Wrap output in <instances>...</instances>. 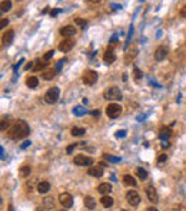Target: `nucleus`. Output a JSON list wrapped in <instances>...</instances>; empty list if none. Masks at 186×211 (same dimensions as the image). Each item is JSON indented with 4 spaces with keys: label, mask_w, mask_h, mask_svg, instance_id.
Masks as SVG:
<instances>
[{
    "label": "nucleus",
    "mask_w": 186,
    "mask_h": 211,
    "mask_svg": "<svg viewBox=\"0 0 186 211\" xmlns=\"http://www.w3.org/2000/svg\"><path fill=\"white\" fill-rule=\"evenodd\" d=\"M29 125H27L26 121H23V119H17L16 122L13 124V125L10 126V129L7 131V136L10 138V140H23V138H26L27 135H29Z\"/></svg>",
    "instance_id": "nucleus-1"
},
{
    "label": "nucleus",
    "mask_w": 186,
    "mask_h": 211,
    "mask_svg": "<svg viewBox=\"0 0 186 211\" xmlns=\"http://www.w3.org/2000/svg\"><path fill=\"white\" fill-rule=\"evenodd\" d=\"M103 98L108 101H119V99H122V92L118 86H110L103 92Z\"/></svg>",
    "instance_id": "nucleus-2"
},
{
    "label": "nucleus",
    "mask_w": 186,
    "mask_h": 211,
    "mask_svg": "<svg viewBox=\"0 0 186 211\" xmlns=\"http://www.w3.org/2000/svg\"><path fill=\"white\" fill-rule=\"evenodd\" d=\"M59 98H60V91H59V88H56V86L50 88L48 92L44 93V101L48 103H56L59 101Z\"/></svg>",
    "instance_id": "nucleus-3"
},
{
    "label": "nucleus",
    "mask_w": 186,
    "mask_h": 211,
    "mask_svg": "<svg viewBox=\"0 0 186 211\" xmlns=\"http://www.w3.org/2000/svg\"><path fill=\"white\" fill-rule=\"evenodd\" d=\"M83 83L88 86H92L95 85L96 81H98V72L92 71V69H88V71H85V73H83Z\"/></svg>",
    "instance_id": "nucleus-4"
},
{
    "label": "nucleus",
    "mask_w": 186,
    "mask_h": 211,
    "mask_svg": "<svg viewBox=\"0 0 186 211\" xmlns=\"http://www.w3.org/2000/svg\"><path fill=\"white\" fill-rule=\"evenodd\" d=\"M120 113H122V106L119 103H109L106 106V115L109 118H118L120 116Z\"/></svg>",
    "instance_id": "nucleus-5"
},
{
    "label": "nucleus",
    "mask_w": 186,
    "mask_h": 211,
    "mask_svg": "<svg viewBox=\"0 0 186 211\" xmlns=\"http://www.w3.org/2000/svg\"><path fill=\"white\" fill-rule=\"evenodd\" d=\"M59 203L63 205V208H70L73 205V198L69 193H62L59 195Z\"/></svg>",
    "instance_id": "nucleus-6"
},
{
    "label": "nucleus",
    "mask_w": 186,
    "mask_h": 211,
    "mask_svg": "<svg viewBox=\"0 0 186 211\" xmlns=\"http://www.w3.org/2000/svg\"><path fill=\"white\" fill-rule=\"evenodd\" d=\"M126 201H128L130 205L135 207V205H138L139 203H140V197H139V194L135 190H130V191L126 193Z\"/></svg>",
    "instance_id": "nucleus-7"
},
{
    "label": "nucleus",
    "mask_w": 186,
    "mask_h": 211,
    "mask_svg": "<svg viewBox=\"0 0 186 211\" xmlns=\"http://www.w3.org/2000/svg\"><path fill=\"white\" fill-rule=\"evenodd\" d=\"M73 162L76 164V165H83V167H86V165H92V164H93V158L86 157V155H76V157L73 158Z\"/></svg>",
    "instance_id": "nucleus-8"
},
{
    "label": "nucleus",
    "mask_w": 186,
    "mask_h": 211,
    "mask_svg": "<svg viewBox=\"0 0 186 211\" xmlns=\"http://www.w3.org/2000/svg\"><path fill=\"white\" fill-rule=\"evenodd\" d=\"M60 34L63 36V38L66 39H70L73 38L74 34H76V27L72 26V24H68V26H64L60 29Z\"/></svg>",
    "instance_id": "nucleus-9"
},
{
    "label": "nucleus",
    "mask_w": 186,
    "mask_h": 211,
    "mask_svg": "<svg viewBox=\"0 0 186 211\" xmlns=\"http://www.w3.org/2000/svg\"><path fill=\"white\" fill-rule=\"evenodd\" d=\"M103 61H105V63H108V65H110V63H113V62L116 61V55H115V50H113V48H108L105 52V55H103Z\"/></svg>",
    "instance_id": "nucleus-10"
},
{
    "label": "nucleus",
    "mask_w": 186,
    "mask_h": 211,
    "mask_svg": "<svg viewBox=\"0 0 186 211\" xmlns=\"http://www.w3.org/2000/svg\"><path fill=\"white\" fill-rule=\"evenodd\" d=\"M168 56V48L166 46H159V48L155 50V61L160 62Z\"/></svg>",
    "instance_id": "nucleus-11"
},
{
    "label": "nucleus",
    "mask_w": 186,
    "mask_h": 211,
    "mask_svg": "<svg viewBox=\"0 0 186 211\" xmlns=\"http://www.w3.org/2000/svg\"><path fill=\"white\" fill-rule=\"evenodd\" d=\"M146 195H148L149 201H152V203H155V204L159 201V195H158L156 190L152 187V185H149V187L146 188Z\"/></svg>",
    "instance_id": "nucleus-12"
},
{
    "label": "nucleus",
    "mask_w": 186,
    "mask_h": 211,
    "mask_svg": "<svg viewBox=\"0 0 186 211\" xmlns=\"http://www.w3.org/2000/svg\"><path fill=\"white\" fill-rule=\"evenodd\" d=\"M14 38V32L13 30H6L3 33V36H2V43H3V46H9V45L12 43V40H13Z\"/></svg>",
    "instance_id": "nucleus-13"
},
{
    "label": "nucleus",
    "mask_w": 186,
    "mask_h": 211,
    "mask_svg": "<svg viewBox=\"0 0 186 211\" xmlns=\"http://www.w3.org/2000/svg\"><path fill=\"white\" fill-rule=\"evenodd\" d=\"M73 46H74V40L66 39V40L60 42V45H59V50H60V52H69Z\"/></svg>",
    "instance_id": "nucleus-14"
},
{
    "label": "nucleus",
    "mask_w": 186,
    "mask_h": 211,
    "mask_svg": "<svg viewBox=\"0 0 186 211\" xmlns=\"http://www.w3.org/2000/svg\"><path fill=\"white\" fill-rule=\"evenodd\" d=\"M37 193H40V194H46L49 190H50V182L49 181H40L39 184H37Z\"/></svg>",
    "instance_id": "nucleus-15"
},
{
    "label": "nucleus",
    "mask_w": 186,
    "mask_h": 211,
    "mask_svg": "<svg viewBox=\"0 0 186 211\" xmlns=\"http://www.w3.org/2000/svg\"><path fill=\"white\" fill-rule=\"evenodd\" d=\"M88 174H89V175H92V177L99 178V177L103 175V168H102V167H90L88 170Z\"/></svg>",
    "instance_id": "nucleus-16"
},
{
    "label": "nucleus",
    "mask_w": 186,
    "mask_h": 211,
    "mask_svg": "<svg viewBox=\"0 0 186 211\" xmlns=\"http://www.w3.org/2000/svg\"><path fill=\"white\" fill-rule=\"evenodd\" d=\"M98 191L103 195H109V193L112 191V185L109 184V182H102V184L98 187Z\"/></svg>",
    "instance_id": "nucleus-17"
},
{
    "label": "nucleus",
    "mask_w": 186,
    "mask_h": 211,
    "mask_svg": "<svg viewBox=\"0 0 186 211\" xmlns=\"http://www.w3.org/2000/svg\"><path fill=\"white\" fill-rule=\"evenodd\" d=\"M85 207L88 208V210H95V207H96V201H95V198L90 197V195L85 197Z\"/></svg>",
    "instance_id": "nucleus-18"
},
{
    "label": "nucleus",
    "mask_w": 186,
    "mask_h": 211,
    "mask_svg": "<svg viewBox=\"0 0 186 211\" xmlns=\"http://www.w3.org/2000/svg\"><path fill=\"white\" fill-rule=\"evenodd\" d=\"M123 184L125 185H129V187H136V180L132 177V175H129V174H126V175H123Z\"/></svg>",
    "instance_id": "nucleus-19"
},
{
    "label": "nucleus",
    "mask_w": 186,
    "mask_h": 211,
    "mask_svg": "<svg viewBox=\"0 0 186 211\" xmlns=\"http://www.w3.org/2000/svg\"><path fill=\"white\" fill-rule=\"evenodd\" d=\"M26 85L30 89L37 88V85H39V79H37L36 76H29V78L26 79Z\"/></svg>",
    "instance_id": "nucleus-20"
},
{
    "label": "nucleus",
    "mask_w": 186,
    "mask_h": 211,
    "mask_svg": "<svg viewBox=\"0 0 186 211\" xmlns=\"http://www.w3.org/2000/svg\"><path fill=\"white\" fill-rule=\"evenodd\" d=\"M100 203H102V205H103V207L109 208V207H112V205H113V198H112L110 195H103V197L100 198Z\"/></svg>",
    "instance_id": "nucleus-21"
},
{
    "label": "nucleus",
    "mask_w": 186,
    "mask_h": 211,
    "mask_svg": "<svg viewBox=\"0 0 186 211\" xmlns=\"http://www.w3.org/2000/svg\"><path fill=\"white\" fill-rule=\"evenodd\" d=\"M36 65H34V68H33V71L34 72H37V71H42L43 68H46L48 66V62L44 61V59H37L36 62H34Z\"/></svg>",
    "instance_id": "nucleus-22"
},
{
    "label": "nucleus",
    "mask_w": 186,
    "mask_h": 211,
    "mask_svg": "<svg viewBox=\"0 0 186 211\" xmlns=\"http://www.w3.org/2000/svg\"><path fill=\"white\" fill-rule=\"evenodd\" d=\"M30 171H32L30 165H23V167L20 168V171H19V175H20L22 178H27L30 175Z\"/></svg>",
    "instance_id": "nucleus-23"
},
{
    "label": "nucleus",
    "mask_w": 186,
    "mask_h": 211,
    "mask_svg": "<svg viewBox=\"0 0 186 211\" xmlns=\"http://www.w3.org/2000/svg\"><path fill=\"white\" fill-rule=\"evenodd\" d=\"M43 207L46 208V210H52V208L54 207V200L52 197H46L43 200Z\"/></svg>",
    "instance_id": "nucleus-24"
},
{
    "label": "nucleus",
    "mask_w": 186,
    "mask_h": 211,
    "mask_svg": "<svg viewBox=\"0 0 186 211\" xmlns=\"http://www.w3.org/2000/svg\"><path fill=\"white\" fill-rule=\"evenodd\" d=\"M56 69H49V71H46V72H43V79H46V81H50V79H53L54 76H56Z\"/></svg>",
    "instance_id": "nucleus-25"
},
{
    "label": "nucleus",
    "mask_w": 186,
    "mask_h": 211,
    "mask_svg": "<svg viewBox=\"0 0 186 211\" xmlns=\"http://www.w3.org/2000/svg\"><path fill=\"white\" fill-rule=\"evenodd\" d=\"M73 113H74V115H76V116H83V115H85V113H88V111H86V109L83 108V106H82V105H78V106H76V108L73 109Z\"/></svg>",
    "instance_id": "nucleus-26"
},
{
    "label": "nucleus",
    "mask_w": 186,
    "mask_h": 211,
    "mask_svg": "<svg viewBox=\"0 0 186 211\" xmlns=\"http://www.w3.org/2000/svg\"><path fill=\"white\" fill-rule=\"evenodd\" d=\"M85 132H86V129H85V128H78V126H74V128H72V131H70V134H72L73 136H82Z\"/></svg>",
    "instance_id": "nucleus-27"
},
{
    "label": "nucleus",
    "mask_w": 186,
    "mask_h": 211,
    "mask_svg": "<svg viewBox=\"0 0 186 211\" xmlns=\"http://www.w3.org/2000/svg\"><path fill=\"white\" fill-rule=\"evenodd\" d=\"M169 138H170V129H162V132H160V140H162L163 142H168Z\"/></svg>",
    "instance_id": "nucleus-28"
},
{
    "label": "nucleus",
    "mask_w": 186,
    "mask_h": 211,
    "mask_svg": "<svg viewBox=\"0 0 186 211\" xmlns=\"http://www.w3.org/2000/svg\"><path fill=\"white\" fill-rule=\"evenodd\" d=\"M136 175H138V177L140 178L142 181L148 178V172H146V171L143 170V168H136Z\"/></svg>",
    "instance_id": "nucleus-29"
},
{
    "label": "nucleus",
    "mask_w": 186,
    "mask_h": 211,
    "mask_svg": "<svg viewBox=\"0 0 186 211\" xmlns=\"http://www.w3.org/2000/svg\"><path fill=\"white\" fill-rule=\"evenodd\" d=\"M9 125H10V121H9V118H3V119H2V125H0V129H2V131H9V129H10V126H9Z\"/></svg>",
    "instance_id": "nucleus-30"
},
{
    "label": "nucleus",
    "mask_w": 186,
    "mask_h": 211,
    "mask_svg": "<svg viewBox=\"0 0 186 211\" xmlns=\"http://www.w3.org/2000/svg\"><path fill=\"white\" fill-rule=\"evenodd\" d=\"M12 9V2L10 0H6V2H2V12H9Z\"/></svg>",
    "instance_id": "nucleus-31"
},
{
    "label": "nucleus",
    "mask_w": 186,
    "mask_h": 211,
    "mask_svg": "<svg viewBox=\"0 0 186 211\" xmlns=\"http://www.w3.org/2000/svg\"><path fill=\"white\" fill-rule=\"evenodd\" d=\"M74 23L78 24V26H80L82 29H86V24H88V23H86V20H83V19H79V17L74 20Z\"/></svg>",
    "instance_id": "nucleus-32"
},
{
    "label": "nucleus",
    "mask_w": 186,
    "mask_h": 211,
    "mask_svg": "<svg viewBox=\"0 0 186 211\" xmlns=\"http://www.w3.org/2000/svg\"><path fill=\"white\" fill-rule=\"evenodd\" d=\"M105 158L109 161V162H119V161H120L119 157H112V155H108V154L105 155Z\"/></svg>",
    "instance_id": "nucleus-33"
},
{
    "label": "nucleus",
    "mask_w": 186,
    "mask_h": 211,
    "mask_svg": "<svg viewBox=\"0 0 186 211\" xmlns=\"http://www.w3.org/2000/svg\"><path fill=\"white\" fill-rule=\"evenodd\" d=\"M53 55H54V50H53V49H52V50H49V52H46V53H44L43 59H44V61H46V62H48L49 59H52V58H53Z\"/></svg>",
    "instance_id": "nucleus-34"
},
{
    "label": "nucleus",
    "mask_w": 186,
    "mask_h": 211,
    "mask_svg": "<svg viewBox=\"0 0 186 211\" xmlns=\"http://www.w3.org/2000/svg\"><path fill=\"white\" fill-rule=\"evenodd\" d=\"M166 160H168V155H166V154H160L159 157H158V162H159V164L165 162Z\"/></svg>",
    "instance_id": "nucleus-35"
},
{
    "label": "nucleus",
    "mask_w": 186,
    "mask_h": 211,
    "mask_svg": "<svg viewBox=\"0 0 186 211\" xmlns=\"http://www.w3.org/2000/svg\"><path fill=\"white\" fill-rule=\"evenodd\" d=\"M179 16L183 17V19H186V4H183L182 9L179 10Z\"/></svg>",
    "instance_id": "nucleus-36"
},
{
    "label": "nucleus",
    "mask_w": 186,
    "mask_h": 211,
    "mask_svg": "<svg viewBox=\"0 0 186 211\" xmlns=\"http://www.w3.org/2000/svg\"><path fill=\"white\" fill-rule=\"evenodd\" d=\"M74 148H76V144H72V145H69L68 148H66V152H68V154H72Z\"/></svg>",
    "instance_id": "nucleus-37"
},
{
    "label": "nucleus",
    "mask_w": 186,
    "mask_h": 211,
    "mask_svg": "<svg viewBox=\"0 0 186 211\" xmlns=\"http://www.w3.org/2000/svg\"><path fill=\"white\" fill-rule=\"evenodd\" d=\"M7 24H9V20H7V19H2V22H0V27H2V29H4Z\"/></svg>",
    "instance_id": "nucleus-38"
},
{
    "label": "nucleus",
    "mask_w": 186,
    "mask_h": 211,
    "mask_svg": "<svg viewBox=\"0 0 186 211\" xmlns=\"http://www.w3.org/2000/svg\"><path fill=\"white\" fill-rule=\"evenodd\" d=\"M64 62H66V59H62V61H59L58 62V66H56V71H60V68H62V66H63V63H64Z\"/></svg>",
    "instance_id": "nucleus-39"
},
{
    "label": "nucleus",
    "mask_w": 186,
    "mask_h": 211,
    "mask_svg": "<svg viewBox=\"0 0 186 211\" xmlns=\"http://www.w3.org/2000/svg\"><path fill=\"white\" fill-rule=\"evenodd\" d=\"M125 135H126V131H118V132H116V136H118V138H123Z\"/></svg>",
    "instance_id": "nucleus-40"
},
{
    "label": "nucleus",
    "mask_w": 186,
    "mask_h": 211,
    "mask_svg": "<svg viewBox=\"0 0 186 211\" xmlns=\"http://www.w3.org/2000/svg\"><path fill=\"white\" fill-rule=\"evenodd\" d=\"M135 73H136V79H139V78H140V76H142V72H140V71H139V69L138 68H135Z\"/></svg>",
    "instance_id": "nucleus-41"
},
{
    "label": "nucleus",
    "mask_w": 186,
    "mask_h": 211,
    "mask_svg": "<svg viewBox=\"0 0 186 211\" xmlns=\"http://www.w3.org/2000/svg\"><path fill=\"white\" fill-rule=\"evenodd\" d=\"M58 13H60V10H59V9H54V10H52V12H50V16H52V17H54Z\"/></svg>",
    "instance_id": "nucleus-42"
},
{
    "label": "nucleus",
    "mask_w": 186,
    "mask_h": 211,
    "mask_svg": "<svg viewBox=\"0 0 186 211\" xmlns=\"http://www.w3.org/2000/svg\"><path fill=\"white\" fill-rule=\"evenodd\" d=\"M27 146H30V141H24L23 145H22V148L24 150V148H27Z\"/></svg>",
    "instance_id": "nucleus-43"
},
{
    "label": "nucleus",
    "mask_w": 186,
    "mask_h": 211,
    "mask_svg": "<svg viewBox=\"0 0 186 211\" xmlns=\"http://www.w3.org/2000/svg\"><path fill=\"white\" fill-rule=\"evenodd\" d=\"M146 211H159V210L155 207H149V208H146Z\"/></svg>",
    "instance_id": "nucleus-44"
},
{
    "label": "nucleus",
    "mask_w": 186,
    "mask_h": 211,
    "mask_svg": "<svg viewBox=\"0 0 186 211\" xmlns=\"http://www.w3.org/2000/svg\"><path fill=\"white\" fill-rule=\"evenodd\" d=\"M112 43H116V42H118V36H116V34H115V36H113V38H112Z\"/></svg>",
    "instance_id": "nucleus-45"
},
{
    "label": "nucleus",
    "mask_w": 186,
    "mask_h": 211,
    "mask_svg": "<svg viewBox=\"0 0 186 211\" xmlns=\"http://www.w3.org/2000/svg\"><path fill=\"white\" fill-rule=\"evenodd\" d=\"M162 146H163V148H166V146H169V142H162Z\"/></svg>",
    "instance_id": "nucleus-46"
},
{
    "label": "nucleus",
    "mask_w": 186,
    "mask_h": 211,
    "mask_svg": "<svg viewBox=\"0 0 186 211\" xmlns=\"http://www.w3.org/2000/svg\"><path fill=\"white\" fill-rule=\"evenodd\" d=\"M99 113H100L99 111H95V112H93V115H95V116H99Z\"/></svg>",
    "instance_id": "nucleus-47"
},
{
    "label": "nucleus",
    "mask_w": 186,
    "mask_h": 211,
    "mask_svg": "<svg viewBox=\"0 0 186 211\" xmlns=\"http://www.w3.org/2000/svg\"><path fill=\"white\" fill-rule=\"evenodd\" d=\"M9 211H13V205H9Z\"/></svg>",
    "instance_id": "nucleus-48"
},
{
    "label": "nucleus",
    "mask_w": 186,
    "mask_h": 211,
    "mask_svg": "<svg viewBox=\"0 0 186 211\" xmlns=\"http://www.w3.org/2000/svg\"><path fill=\"white\" fill-rule=\"evenodd\" d=\"M60 211H66V210H60Z\"/></svg>",
    "instance_id": "nucleus-49"
},
{
    "label": "nucleus",
    "mask_w": 186,
    "mask_h": 211,
    "mask_svg": "<svg viewBox=\"0 0 186 211\" xmlns=\"http://www.w3.org/2000/svg\"><path fill=\"white\" fill-rule=\"evenodd\" d=\"M120 211H126V210H120Z\"/></svg>",
    "instance_id": "nucleus-50"
}]
</instances>
